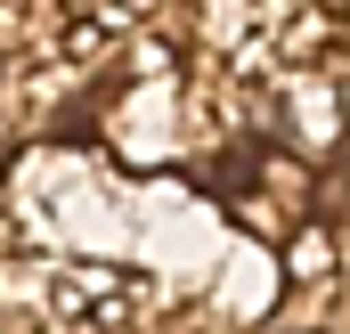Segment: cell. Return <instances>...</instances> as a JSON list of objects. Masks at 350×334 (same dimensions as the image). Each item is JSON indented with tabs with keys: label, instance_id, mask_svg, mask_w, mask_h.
I'll list each match as a JSON object with an SVG mask.
<instances>
[{
	"label": "cell",
	"instance_id": "6da1fadb",
	"mask_svg": "<svg viewBox=\"0 0 350 334\" xmlns=\"http://www.w3.org/2000/svg\"><path fill=\"white\" fill-rule=\"evenodd\" d=\"M106 139H114L131 164H163V155H179V139H172V82H139L114 114H106Z\"/></svg>",
	"mask_w": 350,
	"mask_h": 334
},
{
	"label": "cell",
	"instance_id": "7a4b0ae2",
	"mask_svg": "<svg viewBox=\"0 0 350 334\" xmlns=\"http://www.w3.org/2000/svg\"><path fill=\"white\" fill-rule=\"evenodd\" d=\"M334 90H342V66H318V74H277L269 82V106H285V131L293 147H334Z\"/></svg>",
	"mask_w": 350,
	"mask_h": 334
},
{
	"label": "cell",
	"instance_id": "3957f363",
	"mask_svg": "<svg viewBox=\"0 0 350 334\" xmlns=\"http://www.w3.org/2000/svg\"><path fill=\"white\" fill-rule=\"evenodd\" d=\"M269 294H277V261L269 245H245L228 253V277L212 285V318H269Z\"/></svg>",
	"mask_w": 350,
	"mask_h": 334
},
{
	"label": "cell",
	"instance_id": "277c9868",
	"mask_svg": "<svg viewBox=\"0 0 350 334\" xmlns=\"http://www.w3.org/2000/svg\"><path fill=\"white\" fill-rule=\"evenodd\" d=\"M285 277L293 285H342V237L334 220H310V229H285Z\"/></svg>",
	"mask_w": 350,
	"mask_h": 334
},
{
	"label": "cell",
	"instance_id": "5b68a950",
	"mask_svg": "<svg viewBox=\"0 0 350 334\" xmlns=\"http://www.w3.org/2000/svg\"><path fill=\"white\" fill-rule=\"evenodd\" d=\"M228 220L245 229V245H277V237H285V204H277V196H245Z\"/></svg>",
	"mask_w": 350,
	"mask_h": 334
},
{
	"label": "cell",
	"instance_id": "8992f818",
	"mask_svg": "<svg viewBox=\"0 0 350 334\" xmlns=\"http://www.w3.org/2000/svg\"><path fill=\"white\" fill-rule=\"evenodd\" d=\"M301 188H310V171L293 164V155H269V164H261V196H277V204H301Z\"/></svg>",
	"mask_w": 350,
	"mask_h": 334
}]
</instances>
